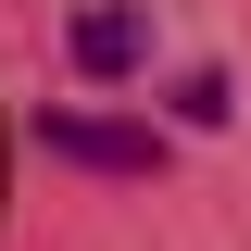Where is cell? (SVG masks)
Masks as SVG:
<instances>
[{
    "mask_svg": "<svg viewBox=\"0 0 251 251\" xmlns=\"http://www.w3.org/2000/svg\"><path fill=\"white\" fill-rule=\"evenodd\" d=\"M75 63H88V75H138V63H151V13H138V0H88V13H75Z\"/></svg>",
    "mask_w": 251,
    "mask_h": 251,
    "instance_id": "cell-2",
    "label": "cell"
},
{
    "mask_svg": "<svg viewBox=\"0 0 251 251\" xmlns=\"http://www.w3.org/2000/svg\"><path fill=\"white\" fill-rule=\"evenodd\" d=\"M38 151L100 163V176H151V163H163V138H151V126H100V113H38Z\"/></svg>",
    "mask_w": 251,
    "mask_h": 251,
    "instance_id": "cell-1",
    "label": "cell"
},
{
    "mask_svg": "<svg viewBox=\"0 0 251 251\" xmlns=\"http://www.w3.org/2000/svg\"><path fill=\"white\" fill-rule=\"evenodd\" d=\"M176 113H188V126H226V113H239V88H226V75H188Z\"/></svg>",
    "mask_w": 251,
    "mask_h": 251,
    "instance_id": "cell-3",
    "label": "cell"
}]
</instances>
